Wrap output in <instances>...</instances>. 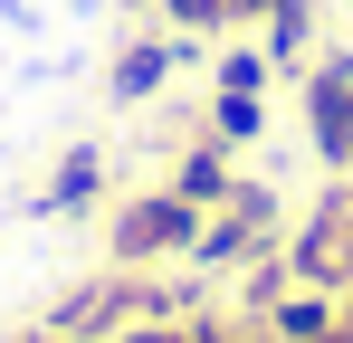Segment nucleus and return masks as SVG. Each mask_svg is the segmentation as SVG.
Here are the masks:
<instances>
[{
  "mask_svg": "<svg viewBox=\"0 0 353 343\" xmlns=\"http://www.w3.org/2000/svg\"><path fill=\"white\" fill-rule=\"evenodd\" d=\"M287 238V200H277V181H239L230 200L201 220V238H191V277H220V267H248L258 248H277Z\"/></svg>",
  "mask_w": 353,
  "mask_h": 343,
  "instance_id": "f257e3e1",
  "label": "nucleus"
},
{
  "mask_svg": "<svg viewBox=\"0 0 353 343\" xmlns=\"http://www.w3.org/2000/svg\"><path fill=\"white\" fill-rule=\"evenodd\" d=\"M210 210H191L181 191H134L105 210V258L115 267H163V258H191V238H201Z\"/></svg>",
  "mask_w": 353,
  "mask_h": 343,
  "instance_id": "f03ea898",
  "label": "nucleus"
},
{
  "mask_svg": "<svg viewBox=\"0 0 353 343\" xmlns=\"http://www.w3.org/2000/svg\"><path fill=\"white\" fill-rule=\"evenodd\" d=\"M287 267H296V286L353 295V181H344V191H325V200L287 229Z\"/></svg>",
  "mask_w": 353,
  "mask_h": 343,
  "instance_id": "7ed1b4c3",
  "label": "nucleus"
},
{
  "mask_svg": "<svg viewBox=\"0 0 353 343\" xmlns=\"http://www.w3.org/2000/svg\"><path fill=\"white\" fill-rule=\"evenodd\" d=\"M305 143L325 172H353V48L305 67Z\"/></svg>",
  "mask_w": 353,
  "mask_h": 343,
  "instance_id": "20e7f679",
  "label": "nucleus"
},
{
  "mask_svg": "<svg viewBox=\"0 0 353 343\" xmlns=\"http://www.w3.org/2000/svg\"><path fill=\"white\" fill-rule=\"evenodd\" d=\"M191 57H201V39H124L115 67H105V96L115 105H153L172 86V67H191Z\"/></svg>",
  "mask_w": 353,
  "mask_h": 343,
  "instance_id": "39448f33",
  "label": "nucleus"
},
{
  "mask_svg": "<svg viewBox=\"0 0 353 343\" xmlns=\"http://www.w3.org/2000/svg\"><path fill=\"white\" fill-rule=\"evenodd\" d=\"M96 200H105V153H96V143H77V153H58L48 191H29L19 210H29V220H86Z\"/></svg>",
  "mask_w": 353,
  "mask_h": 343,
  "instance_id": "423d86ee",
  "label": "nucleus"
},
{
  "mask_svg": "<svg viewBox=\"0 0 353 343\" xmlns=\"http://www.w3.org/2000/svg\"><path fill=\"white\" fill-rule=\"evenodd\" d=\"M163 191H181L191 210H220V200H230V191H239V163H230V143H210V134H191Z\"/></svg>",
  "mask_w": 353,
  "mask_h": 343,
  "instance_id": "0eeeda50",
  "label": "nucleus"
},
{
  "mask_svg": "<svg viewBox=\"0 0 353 343\" xmlns=\"http://www.w3.org/2000/svg\"><path fill=\"white\" fill-rule=\"evenodd\" d=\"M258 29H268L258 48L277 57V67H305V48H315V0H277V10H268Z\"/></svg>",
  "mask_w": 353,
  "mask_h": 343,
  "instance_id": "6e6552de",
  "label": "nucleus"
},
{
  "mask_svg": "<svg viewBox=\"0 0 353 343\" xmlns=\"http://www.w3.org/2000/svg\"><path fill=\"white\" fill-rule=\"evenodd\" d=\"M201 134H210V143H258V134H268V96H230V86H220V96H210V114H201Z\"/></svg>",
  "mask_w": 353,
  "mask_h": 343,
  "instance_id": "1a4fd4ad",
  "label": "nucleus"
},
{
  "mask_svg": "<svg viewBox=\"0 0 353 343\" xmlns=\"http://www.w3.org/2000/svg\"><path fill=\"white\" fill-rule=\"evenodd\" d=\"M268 76H277L268 48H220L210 57V86H230V96H268Z\"/></svg>",
  "mask_w": 353,
  "mask_h": 343,
  "instance_id": "9d476101",
  "label": "nucleus"
},
{
  "mask_svg": "<svg viewBox=\"0 0 353 343\" xmlns=\"http://www.w3.org/2000/svg\"><path fill=\"white\" fill-rule=\"evenodd\" d=\"M153 10L172 19L181 39H220V29H230V0H153Z\"/></svg>",
  "mask_w": 353,
  "mask_h": 343,
  "instance_id": "9b49d317",
  "label": "nucleus"
},
{
  "mask_svg": "<svg viewBox=\"0 0 353 343\" xmlns=\"http://www.w3.org/2000/svg\"><path fill=\"white\" fill-rule=\"evenodd\" d=\"M115 343H191V315H181V324H163V315H143V324H124Z\"/></svg>",
  "mask_w": 353,
  "mask_h": 343,
  "instance_id": "f8f14e48",
  "label": "nucleus"
},
{
  "mask_svg": "<svg viewBox=\"0 0 353 343\" xmlns=\"http://www.w3.org/2000/svg\"><path fill=\"white\" fill-rule=\"evenodd\" d=\"M268 10H277V0H230V29L239 19H268Z\"/></svg>",
  "mask_w": 353,
  "mask_h": 343,
  "instance_id": "ddd939ff",
  "label": "nucleus"
}]
</instances>
